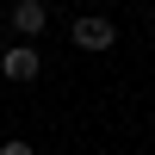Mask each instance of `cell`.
Masks as SVG:
<instances>
[{
    "mask_svg": "<svg viewBox=\"0 0 155 155\" xmlns=\"http://www.w3.org/2000/svg\"><path fill=\"white\" fill-rule=\"evenodd\" d=\"M0 74L19 81V87H31L37 74H44V56H37L31 44H6V50H0Z\"/></svg>",
    "mask_w": 155,
    "mask_h": 155,
    "instance_id": "1",
    "label": "cell"
},
{
    "mask_svg": "<svg viewBox=\"0 0 155 155\" xmlns=\"http://www.w3.org/2000/svg\"><path fill=\"white\" fill-rule=\"evenodd\" d=\"M0 155H37V149L25 143V137H6V143H0Z\"/></svg>",
    "mask_w": 155,
    "mask_h": 155,
    "instance_id": "4",
    "label": "cell"
},
{
    "mask_svg": "<svg viewBox=\"0 0 155 155\" xmlns=\"http://www.w3.org/2000/svg\"><path fill=\"white\" fill-rule=\"evenodd\" d=\"M118 44V31H112V19H99V12H87V19H74V50H87V56H99V50Z\"/></svg>",
    "mask_w": 155,
    "mask_h": 155,
    "instance_id": "2",
    "label": "cell"
},
{
    "mask_svg": "<svg viewBox=\"0 0 155 155\" xmlns=\"http://www.w3.org/2000/svg\"><path fill=\"white\" fill-rule=\"evenodd\" d=\"M6 25H12V31L25 37V44H31V37H37V31L50 25V6H44V0H19V6L6 12Z\"/></svg>",
    "mask_w": 155,
    "mask_h": 155,
    "instance_id": "3",
    "label": "cell"
}]
</instances>
